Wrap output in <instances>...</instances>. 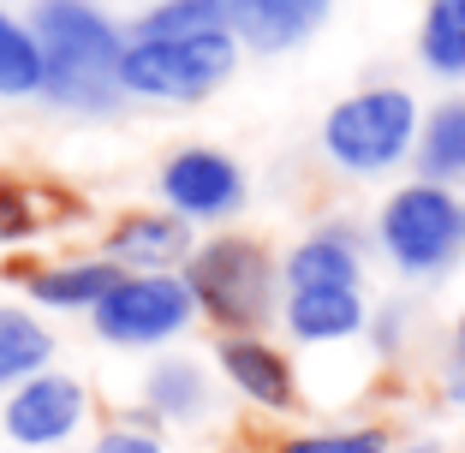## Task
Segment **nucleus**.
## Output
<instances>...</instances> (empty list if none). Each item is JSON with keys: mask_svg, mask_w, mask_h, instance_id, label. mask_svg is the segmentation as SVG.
Segmentation results:
<instances>
[{"mask_svg": "<svg viewBox=\"0 0 465 453\" xmlns=\"http://www.w3.org/2000/svg\"><path fill=\"white\" fill-rule=\"evenodd\" d=\"M125 269L108 257H60V262H18L13 281L42 304V310H96L108 299V287Z\"/></svg>", "mask_w": 465, "mask_h": 453, "instance_id": "nucleus-11", "label": "nucleus"}, {"mask_svg": "<svg viewBox=\"0 0 465 453\" xmlns=\"http://www.w3.org/2000/svg\"><path fill=\"white\" fill-rule=\"evenodd\" d=\"M239 36L209 30V36H125L120 54V96L185 108V102L215 96L221 84L239 72Z\"/></svg>", "mask_w": 465, "mask_h": 453, "instance_id": "nucleus-3", "label": "nucleus"}, {"mask_svg": "<svg viewBox=\"0 0 465 453\" xmlns=\"http://www.w3.org/2000/svg\"><path fill=\"white\" fill-rule=\"evenodd\" d=\"M197 322V299L179 269H155V275H120L108 299L90 310V329L108 346H167Z\"/></svg>", "mask_w": 465, "mask_h": 453, "instance_id": "nucleus-6", "label": "nucleus"}, {"mask_svg": "<svg viewBox=\"0 0 465 453\" xmlns=\"http://www.w3.org/2000/svg\"><path fill=\"white\" fill-rule=\"evenodd\" d=\"M418 102L400 84H370L334 102L322 120V155L352 179H376L418 150Z\"/></svg>", "mask_w": 465, "mask_h": 453, "instance_id": "nucleus-4", "label": "nucleus"}, {"mask_svg": "<svg viewBox=\"0 0 465 453\" xmlns=\"http://www.w3.org/2000/svg\"><path fill=\"white\" fill-rule=\"evenodd\" d=\"M411 162H418V179H430V185H460L465 179V96H448L441 108L424 113Z\"/></svg>", "mask_w": 465, "mask_h": 453, "instance_id": "nucleus-15", "label": "nucleus"}, {"mask_svg": "<svg viewBox=\"0 0 465 453\" xmlns=\"http://www.w3.org/2000/svg\"><path fill=\"white\" fill-rule=\"evenodd\" d=\"M90 453H167V448H162V436H155L150 424H114V429L96 436Z\"/></svg>", "mask_w": 465, "mask_h": 453, "instance_id": "nucleus-23", "label": "nucleus"}, {"mask_svg": "<svg viewBox=\"0 0 465 453\" xmlns=\"http://www.w3.org/2000/svg\"><path fill=\"white\" fill-rule=\"evenodd\" d=\"M143 399H150V412L162 418V424H197V418L209 412L203 364H192V358H162V364H150Z\"/></svg>", "mask_w": 465, "mask_h": 453, "instance_id": "nucleus-17", "label": "nucleus"}, {"mask_svg": "<svg viewBox=\"0 0 465 453\" xmlns=\"http://www.w3.org/2000/svg\"><path fill=\"white\" fill-rule=\"evenodd\" d=\"M329 6L334 0H227L239 48H262V54H281V48L311 42L316 25L329 18Z\"/></svg>", "mask_w": 465, "mask_h": 453, "instance_id": "nucleus-14", "label": "nucleus"}, {"mask_svg": "<svg viewBox=\"0 0 465 453\" xmlns=\"http://www.w3.org/2000/svg\"><path fill=\"white\" fill-rule=\"evenodd\" d=\"M54 364V334L42 329L25 304H0V394L42 376Z\"/></svg>", "mask_w": 465, "mask_h": 453, "instance_id": "nucleus-16", "label": "nucleus"}, {"mask_svg": "<svg viewBox=\"0 0 465 453\" xmlns=\"http://www.w3.org/2000/svg\"><path fill=\"white\" fill-rule=\"evenodd\" d=\"M192 221L173 215V209H132L108 227L102 239V257L120 262L125 275H155V269H173V262L192 257Z\"/></svg>", "mask_w": 465, "mask_h": 453, "instance_id": "nucleus-10", "label": "nucleus"}, {"mask_svg": "<svg viewBox=\"0 0 465 453\" xmlns=\"http://www.w3.org/2000/svg\"><path fill=\"white\" fill-rule=\"evenodd\" d=\"M281 322L299 346H341L370 329V304H364V287H304V292H287Z\"/></svg>", "mask_w": 465, "mask_h": 453, "instance_id": "nucleus-13", "label": "nucleus"}, {"mask_svg": "<svg viewBox=\"0 0 465 453\" xmlns=\"http://www.w3.org/2000/svg\"><path fill=\"white\" fill-rule=\"evenodd\" d=\"M30 36L42 48V96L72 113H108L120 96V54L125 30L96 0H36Z\"/></svg>", "mask_w": 465, "mask_h": 453, "instance_id": "nucleus-1", "label": "nucleus"}, {"mask_svg": "<svg viewBox=\"0 0 465 453\" xmlns=\"http://www.w3.org/2000/svg\"><path fill=\"white\" fill-rule=\"evenodd\" d=\"M376 239H382V257L394 262L406 281H430L448 275L465 251V203L453 197V185H430V179H411L376 215Z\"/></svg>", "mask_w": 465, "mask_h": 453, "instance_id": "nucleus-5", "label": "nucleus"}, {"mask_svg": "<svg viewBox=\"0 0 465 453\" xmlns=\"http://www.w3.org/2000/svg\"><path fill=\"white\" fill-rule=\"evenodd\" d=\"M179 275H185V287L197 299V316L215 322L221 334H262V322H274L281 262L269 257L262 239H251V233L197 239Z\"/></svg>", "mask_w": 465, "mask_h": 453, "instance_id": "nucleus-2", "label": "nucleus"}, {"mask_svg": "<svg viewBox=\"0 0 465 453\" xmlns=\"http://www.w3.org/2000/svg\"><path fill=\"white\" fill-rule=\"evenodd\" d=\"M155 192L173 215L197 221H232L245 209V167L232 155L209 150V143H192V150H173L155 173Z\"/></svg>", "mask_w": 465, "mask_h": 453, "instance_id": "nucleus-8", "label": "nucleus"}, {"mask_svg": "<svg viewBox=\"0 0 465 453\" xmlns=\"http://www.w3.org/2000/svg\"><path fill=\"white\" fill-rule=\"evenodd\" d=\"M269 453H394L388 429L358 424V429H304V436H281Z\"/></svg>", "mask_w": 465, "mask_h": 453, "instance_id": "nucleus-21", "label": "nucleus"}, {"mask_svg": "<svg viewBox=\"0 0 465 453\" xmlns=\"http://www.w3.org/2000/svg\"><path fill=\"white\" fill-rule=\"evenodd\" d=\"M42 227H48V215H42V197L30 192L25 179L0 173V245H25V239H36Z\"/></svg>", "mask_w": 465, "mask_h": 453, "instance_id": "nucleus-22", "label": "nucleus"}, {"mask_svg": "<svg viewBox=\"0 0 465 453\" xmlns=\"http://www.w3.org/2000/svg\"><path fill=\"white\" fill-rule=\"evenodd\" d=\"M418 60H424L430 78L465 84V0H424Z\"/></svg>", "mask_w": 465, "mask_h": 453, "instance_id": "nucleus-18", "label": "nucleus"}, {"mask_svg": "<svg viewBox=\"0 0 465 453\" xmlns=\"http://www.w3.org/2000/svg\"><path fill=\"white\" fill-rule=\"evenodd\" d=\"M215 364L232 394H245L257 412H274V418L299 412V370H292V358L274 340H262V334H221Z\"/></svg>", "mask_w": 465, "mask_h": 453, "instance_id": "nucleus-9", "label": "nucleus"}, {"mask_svg": "<svg viewBox=\"0 0 465 453\" xmlns=\"http://www.w3.org/2000/svg\"><path fill=\"white\" fill-rule=\"evenodd\" d=\"M84 418H90V388H84L78 376H66V370L30 376V382H18L13 394H6V406H0L6 441H18V448H30V453L66 448V441L84 429Z\"/></svg>", "mask_w": 465, "mask_h": 453, "instance_id": "nucleus-7", "label": "nucleus"}, {"mask_svg": "<svg viewBox=\"0 0 465 453\" xmlns=\"http://www.w3.org/2000/svg\"><path fill=\"white\" fill-rule=\"evenodd\" d=\"M209 30H232L227 0H155L132 25V36H209Z\"/></svg>", "mask_w": 465, "mask_h": 453, "instance_id": "nucleus-19", "label": "nucleus"}, {"mask_svg": "<svg viewBox=\"0 0 465 453\" xmlns=\"http://www.w3.org/2000/svg\"><path fill=\"white\" fill-rule=\"evenodd\" d=\"M281 287L304 292V287H364V245L346 221H329L304 233L299 245L281 257Z\"/></svg>", "mask_w": 465, "mask_h": 453, "instance_id": "nucleus-12", "label": "nucleus"}, {"mask_svg": "<svg viewBox=\"0 0 465 453\" xmlns=\"http://www.w3.org/2000/svg\"><path fill=\"white\" fill-rule=\"evenodd\" d=\"M448 394L465 406V322L453 329V346H448Z\"/></svg>", "mask_w": 465, "mask_h": 453, "instance_id": "nucleus-24", "label": "nucleus"}, {"mask_svg": "<svg viewBox=\"0 0 465 453\" xmlns=\"http://www.w3.org/2000/svg\"><path fill=\"white\" fill-rule=\"evenodd\" d=\"M0 96H42V48L13 13H0Z\"/></svg>", "mask_w": 465, "mask_h": 453, "instance_id": "nucleus-20", "label": "nucleus"}]
</instances>
